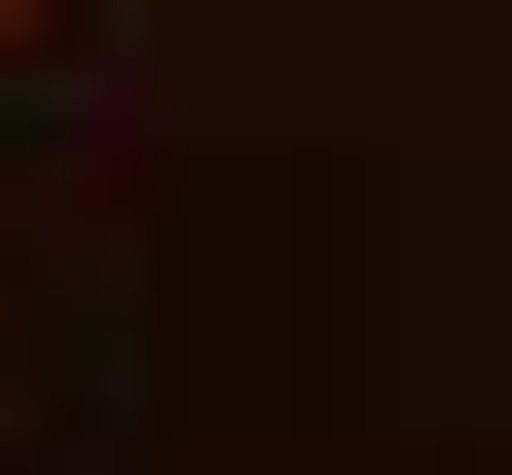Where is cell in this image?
I'll return each mask as SVG.
<instances>
[{"label": "cell", "mask_w": 512, "mask_h": 475, "mask_svg": "<svg viewBox=\"0 0 512 475\" xmlns=\"http://www.w3.org/2000/svg\"><path fill=\"white\" fill-rule=\"evenodd\" d=\"M0 74H37V0H0Z\"/></svg>", "instance_id": "6da1fadb"}]
</instances>
